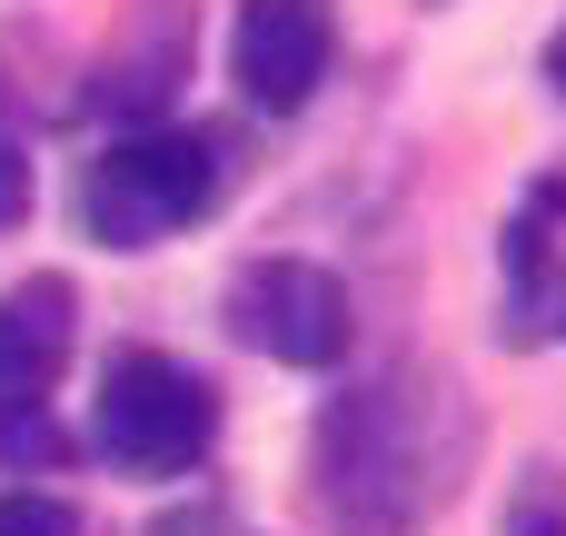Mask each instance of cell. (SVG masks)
I'll list each match as a JSON object with an SVG mask.
<instances>
[{"instance_id":"2","label":"cell","mask_w":566,"mask_h":536,"mask_svg":"<svg viewBox=\"0 0 566 536\" xmlns=\"http://www.w3.org/2000/svg\"><path fill=\"white\" fill-rule=\"evenodd\" d=\"M219 189H229L219 129H129L80 169V229L99 249H159L189 219H209Z\"/></svg>"},{"instance_id":"3","label":"cell","mask_w":566,"mask_h":536,"mask_svg":"<svg viewBox=\"0 0 566 536\" xmlns=\"http://www.w3.org/2000/svg\"><path fill=\"white\" fill-rule=\"evenodd\" d=\"M90 438L119 477H179L209 458L219 438V388L189 368V358H159V348H129L99 368V408H90Z\"/></svg>"},{"instance_id":"6","label":"cell","mask_w":566,"mask_h":536,"mask_svg":"<svg viewBox=\"0 0 566 536\" xmlns=\"http://www.w3.org/2000/svg\"><path fill=\"white\" fill-rule=\"evenodd\" d=\"M70 328H80L70 278H20L0 298V418L50 408V378L70 368Z\"/></svg>"},{"instance_id":"4","label":"cell","mask_w":566,"mask_h":536,"mask_svg":"<svg viewBox=\"0 0 566 536\" xmlns=\"http://www.w3.org/2000/svg\"><path fill=\"white\" fill-rule=\"evenodd\" d=\"M348 328H358V308L318 259H249L229 278V338L279 368H338Z\"/></svg>"},{"instance_id":"13","label":"cell","mask_w":566,"mask_h":536,"mask_svg":"<svg viewBox=\"0 0 566 536\" xmlns=\"http://www.w3.org/2000/svg\"><path fill=\"white\" fill-rule=\"evenodd\" d=\"M547 90L566 99V20H557V40H547Z\"/></svg>"},{"instance_id":"11","label":"cell","mask_w":566,"mask_h":536,"mask_svg":"<svg viewBox=\"0 0 566 536\" xmlns=\"http://www.w3.org/2000/svg\"><path fill=\"white\" fill-rule=\"evenodd\" d=\"M30 458H60V428H50V408H30V418H0V467H30Z\"/></svg>"},{"instance_id":"8","label":"cell","mask_w":566,"mask_h":536,"mask_svg":"<svg viewBox=\"0 0 566 536\" xmlns=\"http://www.w3.org/2000/svg\"><path fill=\"white\" fill-rule=\"evenodd\" d=\"M497 536H566V477L537 458V467H517V487H507V517Z\"/></svg>"},{"instance_id":"7","label":"cell","mask_w":566,"mask_h":536,"mask_svg":"<svg viewBox=\"0 0 566 536\" xmlns=\"http://www.w3.org/2000/svg\"><path fill=\"white\" fill-rule=\"evenodd\" d=\"M179 60H189V40H179V30L159 20V30H149V40L129 50V60H109V90H99V99H109L119 119H149V109L169 99V80H179Z\"/></svg>"},{"instance_id":"5","label":"cell","mask_w":566,"mask_h":536,"mask_svg":"<svg viewBox=\"0 0 566 536\" xmlns=\"http://www.w3.org/2000/svg\"><path fill=\"white\" fill-rule=\"evenodd\" d=\"M328 50H338V20L328 0H239V30H229V70H239V99L289 119L318 99L328 80Z\"/></svg>"},{"instance_id":"14","label":"cell","mask_w":566,"mask_h":536,"mask_svg":"<svg viewBox=\"0 0 566 536\" xmlns=\"http://www.w3.org/2000/svg\"><path fill=\"white\" fill-rule=\"evenodd\" d=\"M547 308H557V338H566V278H557V288H547Z\"/></svg>"},{"instance_id":"10","label":"cell","mask_w":566,"mask_h":536,"mask_svg":"<svg viewBox=\"0 0 566 536\" xmlns=\"http://www.w3.org/2000/svg\"><path fill=\"white\" fill-rule=\"evenodd\" d=\"M0 536H80V507L50 487H10L0 497Z\"/></svg>"},{"instance_id":"12","label":"cell","mask_w":566,"mask_h":536,"mask_svg":"<svg viewBox=\"0 0 566 536\" xmlns=\"http://www.w3.org/2000/svg\"><path fill=\"white\" fill-rule=\"evenodd\" d=\"M149 536H229V507H219V497H189V507H169Z\"/></svg>"},{"instance_id":"9","label":"cell","mask_w":566,"mask_h":536,"mask_svg":"<svg viewBox=\"0 0 566 536\" xmlns=\"http://www.w3.org/2000/svg\"><path fill=\"white\" fill-rule=\"evenodd\" d=\"M30 219V119H20V90L0 80V229Z\"/></svg>"},{"instance_id":"1","label":"cell","mask_w":566,"mask_h":536,"mask_svg":"<svg viewBox=\"0 0 566 536\" xmlns=\"http://www.w3.org/2000/svg\"><path fill=\"white\" fill-rule=\"evenodd\" d=\"M478 418L438 368H388L318 418V497L348 536H408L458 497Z\"/></svg>"}]
</instances>
